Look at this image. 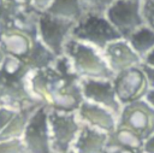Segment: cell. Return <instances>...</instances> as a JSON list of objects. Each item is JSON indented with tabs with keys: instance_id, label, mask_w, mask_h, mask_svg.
I'll return each instance as SVG.
<instances>
[{
	"instance_id": "1",
	"label": "cell",
	"mask_w": 154,
	"mask_h": 153,
	"mask_svg": "<svg viewBox=\"0 0 154 153\" xmlns=\"http://www.w3.org/2000/svg\"><path fill=\"white\" fill-rule=\"evenodd\" d=\"M81 77L73 71L69 59L63 55L43 69L31 70L29 88L46 107L60 112H77L84 101Z\"/></svg>"
},
{
	"instance_id": "2",
	"label": "cell",
	"mask_w": 154,
	"mask_h": 153,
	"mask_svg": "<svg viewBox=\"0 0 154 153\" xmlns=\"http://www.w3.org/2000/svg\"><path fill=\"white\" fill-rule=\"evenodd\" d=\"M30 72L31 69L24 60L5 55L0 67V107L19 111L42 106L29 88Z\"/></svg>"
},
{
	"instance_id": "3",
	"label": "cell",
	"mask_w": 154,
	"mask_h": 153,
	"mask_svg": "<svg viewBox=\"0 0 154 153\" xmlns=\"http://www.w3.org/2000/svg\"><path fill=\"white\" fill-rule=\"evenodd\" d=\"M64 55L69 59L73 71L81 78L113 80L116 76L102 52L84 42L70 37L65 45Z\"/></svg>"
},
{
	"instance_id": "4",
	"label": "cell",
	"mask_w": 154,
	"mask_h": 153,
	"mask_svg": "<svg viewBox=\"0 0 154 153\" xmlns=\"http://www.w3.org/2000/svg\"><path fill=\"white\" fill-rule=\"evenodd\" d=\"M71 39L103 51L111 42L123 39L106 16L85 14L71 30Z\"/></svg>"
},
{
	"instance_id": "5",
	"label": "cell",
	"mask_w": 154,
	"mask_h": 153,
	"mask_svg": "<svg viewBox=\"0 0 154 153\" xmlns=\"http://www.w3.org/2000/svg\"><path fill=\"white\" fill-rule=\"evenodd\" d=\"M48 122L53 153H66L72 146L82 128L77 112H60L49 110Z\"/></svg>"
},
{
	"instance_id": "6",
	"label": "cell",
	"mask_w": 154,
	"mask_h": 153,
	"mask_svg": "<svg viewBox=\"0 0 154 153\" xmlns=\"http://www.w3.org/2000/svg\"><path fill=\"white\" fill-rule=\"evenodd\" d=\"M75 24L73 22L53 17L47 12H40L37 18V39L57 57H63L65 45L71 36Z\"/></svg>"
},
{
	"instance_id": "7",
	"label": "cell",
	"mask_w": 154,
	"mask_h": 153,
	"mask_svg": "<svg viewBox=\"0 0 154 153\" xmlns=\"http://www.w3.org/2000/svg\"><path fill=\"white\" fill-rule=\"evenodd\" d=\"M48 112L49 108L42 105L30 116L22 137L26 153H53Z\"/></svg>"
},
{
	"instance_id": "8",
	"label": "cell",
	"mask_w": 154,
	"mask_h": 153,
	"mask_svg": "<svg viewBox=\"0 0 154 153\" xmlns=\"http://www.w3.org/2000/svg\"><path fill=\"white\" fill-rule=\"evenodd\" d=\"M105 16L123 39H128L137 29L146 25L142 13V2L138 1L116 0Z\"/></svg>"
},
{
	"instance_id": "9",
	"label": "cell",
	"mask_w": 154,
	"mask_h": 153,
	"mask_svg": "<svg viewBox=\"0 0 154 153\" xmlns=\"http://www.w3.org/2000/svg\"><path fill=\"white\" fill-rule=\"evenodd\" d=\"M118 126L130 129L146 140L154 134V108L143 99L126 104L118 116Z\"/></svg>"
},
{
	"instance_id": "10",
	"label": "cell",
	"mask_w": 154,
	"mask_h": 153,
	"mask_svg": "<svg viewBox=\"0 0 154 153\" xmlns=\"http://www.w3.org/2000/svg\"><path fill=\"white\" fill-rule=\"evenodd\" d=\"M112 81L117 96L123 106L143 99L147 90L149 89L144 72L141 66L131 67L119 73H116Z\"/></svg>"
},
{
	"instance_id": "11",
	"label": "cell",
	"mask_w": 154,
	"mask_h": 153,
	"mask_svg": "<svg viewBox=\"0 0 154 153\" xmlns=\"http://www.w3.org/2000/svg\"><path fill=\"white\" fill-rule=\"evenodd\" d=\"M81 87L84 100L103 106L117 116L120 114L123 105L117 96L112 80L82 78Z\"/></svg>"
},
{
	"instance_id": "12",
	"label": "cell",
	"mask_w": 154,
	"mask_h": 153,
	"mask_svg": "<svg viewBox=\"0 0 154 153\" xmlns=\"http://www.w3.org/2000/svg\"><path fill=\"white\" fill-rule=\"evenodd\" d=\"M102 54L114 75L142 65V58L136 53L126 39L111 42L102 51Z\"/></svg>"
},
{
	"instance_id": "13",
	"label": "cell",
	"mask_w": 154,
	"mask_h": 153,
	"mask_svg": "<svg viewBox=\"0 0 154 153\" xmlns=\"http://www.w3.org/2000/svg\"><path fill=\"white\" fill-rule=\"evenodd\" d=\"M77 116L82 124L90 125L107 134L113 133L118 126V116L108 108L84 100L77 110Z\"/></svg>"
},
{
	"instance_id": "14",
	"label": "cell",
	"mask_w": 154,
	"mask_h": 153,
	"mask_svg": "<svg viewBox=\"0 0 154 153\" xmlns=\"http://www.w3.org/2000/svg\"><path fill=\"white\" fill-rule=\"evenodd\" d=\"M37 37L22 30H5L0 31V49L5 55H11L22 60L28 57L32 42Z\"/></svg>"
},
{
	"instance_id": "15",
	"label": "cell",
	"mask_w": 154,
	"mask_h": 153,
	"mask_svg": "<svg viewBox=\"0 0 154 153\" xmlns=\"http://www.w3.org/2000/svg\"><path fill=\"white\" fill-rule=\"evenodd\" d=\"M109 134L83 124L72 146L76 153H105L108 145Z\"/></svg>"
},
{
	"instance_id": "16",
	"label": "cell",
	"mask_w": 154,
	"mask_h": 153,
	"mask_svg": "<svg viewBox=\"0 0 154 153\" xmlns=\"http://www.w3.org/2000/svg\"><path fill=\"white\" fill-rule=\"evenodd\" d=\"M46 12L53 17L73 23L79 22L84 17L79 0H54Z\"/></svg>"
},
{
	"instance_id": "17",
	"label": "cell",
	"mask_w": 154,
	"mask_h": 153,
	"mask_svg": "<svg viewBox=\"0 0 154 153\" xmlns=\"http://www.w3.org/2000/svg\"><path fill=\"white\" fill-rule=\"evenodd\" d=\"M36 108L37 107H26V108H22L17 111L16 114L7 123V125L4 128V130L0 133V141L22 139L25 131L28 120Z\"/></svg>"
},
{
	"instance_id": "18",
	"label": "cell",
	"mask_w": 154,
	"mask_h": 153,
	"mask_svg": "<svg viewBox=\"0 0 154 153\" xmlns=\"http://www.w3.org/2000/svg\"><path fill=\"white\" fill-rule=\"evenodd\" d=\"M57 58L59 57H57L38 39H36L32 42V47L24 61L28 64V66L31 70H40L52 65L57 60Z\"/></svg>"
},
{
	"instance_id": "19",
	"label": "cell",
	"mask_w": 154,
	"mask_h": 153,
	"mask_svg": "<svg viewBox=\"0 0 154 153\" xmlns=\"http://www.w3.org/2000/svg\"><path fill=\"white\" fill-rule=\"evenodd\" d=\"M126 40L136 53L143 59L144 55L154 49V29L149 28L148 25H143L132 33Z\"/></svg>"
},
{
	"instance_id": "20",
	"label": "cell",
	"mask_w": 154,
	"mask_h": 153,
	"mask_svg": "<svg viewBox=\"0 0 154 153\" xmlns=\"http://www.w3.org/2000/svg\"><path fill=\"white\" fill-rule=\"evenodd\" d=\"M108 143L119 145V146L143 151L144 140L140 135H137L136 133L131 131L130 129H126L123 126H117V129L109 134Z\"/></svg>"
},
{
	"instance_id": "21",
	"label": "cell",
	"mask_w": 154,
	"mask_h": 153,
	"mask_svg": "<svg viewBox=\"0 0 154 153\" xmlns=\"http://www.w3.org/2000/svg\"><path fill=\"white\" fill-rule=\"evenodd\" d=\"M116 0H79L84 16L85 14H102L105 16L109 6Z\"/></svg>"
},
{
	"instance_id": "22",
	"label": "cell",
	"mask_w": 154,
	"mask_h": 153,
	"mask_svg": "<svg viewBox=\"0 0 154 153\" xmlns=\"http://www.w3.org/2000/svg\"><path fill=\"white\" fill-rule=\"evenodd\" d=\"M0 153H26L22 139L0 141Z\"/></svg>"
},
{
	"instance_id": "23",
	"label": "cell",
	"mask_w": 154,
	"mask_h": 153,
	"mask_svg": "<svg viewBox=\"0 0 154 153\" xmlns=\"http://www.w3.org/2000/svg\"><path fill=\"white\" fill-rule=\"evenodd\" d=\"M142 13L146 25L154 29V0H146L142 2Z\"/></svg>"
},
{
	"instance_id": "24",
	"label": "cell",
	"mask_w": 154,
	"mask_h": 153,
	"mask_svg": "<svg viewBox=\"0 0 154 153\" xmlns=\"http://www.w3.org/2000/svg\"><path fill=\"white\" fill-rule=\"evenodd\" d=\"M105 153H143V151L130 148V147H124V146H119V145L108 143Z\"/></svg>"
},
{
	"instance_id": "25",
	"label": "cell",
	"mask_w": 154,
	"mask_h": 153,
	"mask_svg": "<svg viewBox=\"0 0 154 153\" xmlns=\"http://www.w3.org/2000/svg\"><path fill=\"white\" fill-rule=\"evenodd\" d=\"M141 67H142V70L144 72V76H146V80H147L149 89H154V67L144 65V64H142Z\"/></svg>"
},
{
	"instance_id": "26",
	"label": "cell",
	"mask_w": 154,
	"mask_h": 153,
	"mask_svg": "<svg viewBox=\"0 0 154 153\" xmlns=\"http://www.w3.org/2000/svg\"><path fill=\"white\" fill-rule=\"evenodd\" d=\"M54 0H31L32 6L38 12H46Z\"/></svg>"
},
{
	"instance_id": "27",
	"label": "cell",
	"mask_w": 154,
	"mask_h": 153,
	"mask_svg": "<svg viewBox=\"0 0 154 153\" xmlns=\"http://www.w3.org/2000/svg\"><path fill=\"white\" fill-rule=\"evenodd\" d=\"M143 153H154V134H152L148 139L144 140Z\"/></svg>"
},
{
	"instance_id": "28",
	"label": "cell",
	"mask_w": 154,
	"mask_h": 153,
	"mask_svg": "<svg viewBox=\"0 0 154 153\" xmlns=\"http://www.w3.org/2000/svg\"><path fill=\"white\" fill-rule=\"evenodd\" d=\"M142 64L154 67V49H152L147 55L143 57V59H142Z\"/></svg>"
},
{
	"instance_id": "29",
	"label": "cell",
	"mask_w": 154,
	"mask_h": 153,
	"mask_svg": "<svg viewBox=\"0 0 154 153\" xmlns=\"http://www.w3.org/2000/svg\"><path fill=\"white\" fill-rule=\"evenodd\" d=\"M143 100L152 108H154V89H148L147 93H146V95H144V98H143Z\"/></svg>"
},
{
	"instance_id": "30",
	"label": "cell",
	"mask_w": 154,
	"mask_h": 153,
	"mask_svg": "<svg viewBox=\"0 0 154 153\" xmlns=\"http://www.w3.org/2000/svg\"><path fill=\"white\" fill-rule=\"evenodd\" d=\"M4 59H5V53L0 49V67H1V65H2V63H4Z\"/></svg>"
},
{
	"instance_id": "31",
	"label": "cell",
	"mask_w": 154,
	"mask_h": 153,
	"mask_svg": "<svg viewBox=\"0 0 154 153\" xmlns=\"http://www.w3.org/2000/svg\"><path fill=\"white\" fill-rule=\"evenodd\" d=\"M66 153H76V152H75L73 149H70V151H69V152H66Z\"/></svg>"
},
{
	"instance_id": "32",
	"label": "cell",
	"mask_w": 154,
	"mask_h": 153,
	"mask_svg": "<svg viewBox=\"0 0 154 153\" xmlns=\"http://www.w3.org/2000/svg\"><path fill=\"white\" fill-rule=\"evenodd\" d=\"M131 1H138V2H143V1H146V0H131Z\"/></svg>"
}]
</instances>
